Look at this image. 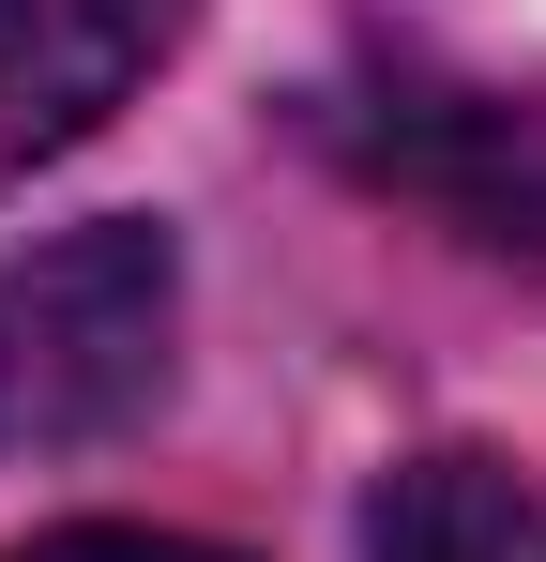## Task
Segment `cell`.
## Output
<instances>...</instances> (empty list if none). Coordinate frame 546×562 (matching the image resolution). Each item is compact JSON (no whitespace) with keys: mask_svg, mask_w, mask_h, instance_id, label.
Listing matches in <instances>:
<instances>
[{"mask_svg":"<svg viewBox=\"0 0 546 562\" xmlns=\"http://www.w3.org/2000/svg\"><path fill=\"white\" fill-rule=\"evenodd\" d=\"M182 350V259L168 228L106 213L31 259H0V457H77L168 395Z\"/></svg>","mask_w":546,"mask_h":562,"instance_id":"cell-1","label":"cell"},{"mask_svg":"<svg viewBox=\"0 0 546 562\" xmlns=\"http://www.w3.org/2000/svg\"><path fill=\"white\" fill-rule=\"evenodd\" d=\"M319 122H334L395 198L455 213L470 244H532L546 259V106L455 92V77H379V92H334Z\"/></svg>","mask_w":546,"mask_h":562,"instance_id":"cell-2","label":"cell"},{"mask_svg":"<svg viewBox=\"0 0 546 562\" xmlns=\"http://www.w3.org/2000/svg\"><path fill=\"white\" fill-rule=\"evenodd\" d=\"M168 31H182V0H0V183L77 153L168 61Z\"/></svg>","mask_w":546,"mask_h":562,"instance_id":"cell-3","label":"cell"},{"mask_svg":"<svg viewBox=\"0 0 546 562\" xmlns=\"http://www.w3.org/2000/svg\"><path fill=\"white\" fill-rule=\"evenodd\" d=\"M364 562H546V502H532L501 457L441 441V457H410L395 486H379Z\"/></svg>","mask_w":546,"mask_h":562,"instance_id":"cell-4","label":"cell"},{"mask_svg":"<svg viewBox=\"0 0 546 562\" xmlns=\"http://www.w3.org/2000/svg\"><path fill=\"white\" fill-rule=\"evenodd\" d=\"M15 562H228V548H182V532H46Z\"/></svg>","mask_w":546,"mask_h":562,"instance_id":"cell-5","label":"cell"}]
</instances>
